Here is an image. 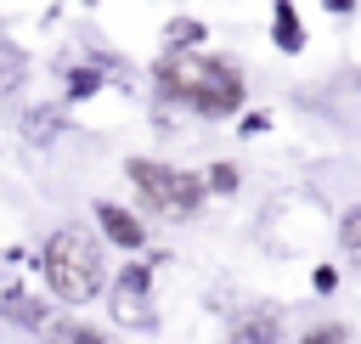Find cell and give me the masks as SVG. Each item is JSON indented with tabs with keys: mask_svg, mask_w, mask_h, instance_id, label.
I'll return each mask as SVG.
<instances>
[{
	"mask_svg": "<svg viewBox=\"0 0 361 344\" xmlns=\"http://www.w3.org/2000/svg\"><path fill=\"white\" fill-rule=\"evenodd\" d=\"M152 96L175 113H192V118H209V124H226L243 113L248 102V79L237 62L226 56H209L203 45L197 51H164L152 62Z\"/></svg>",
	"mask_w": 361,
	"mask_h": 344,
	"instance_id": "obj_1",
	"label": "cell"
},
{
	"mask_svg": "<svg viewBox=\"0 0 361 344\" xmlns=\"http://www.w3.org/2000/svg\"><path fill=\"white\" fill-rule=\"evenodd\" d=\"M34 271H39V282H45L51 299H62V305H90V299L107 288V242H102L90 226L68 220V226H56V231L34 248Z\"/></svg>",
	"mask_w": 361,
	"mask_h": 344,
	"instance_id": "obj_2",
	"label": "cell"
},
{
	"mask_svg": "<svg viewBox=\"0 0 361 344\" xmlns=\"http://www.w3.org/2000/svg\"><path fill=\"white\" fill-rule=\"evenodd\" d=\"M124 180L135 192V203L158 220H197L203 203H209V186L197 169H180V164H164V158H124Z\"/></svg>",
	"mask_w": 361,
	"mask_h": 344,
	"instance_id": "obj_3",
	"label": "cell"
},
{
	"mask_svg": "<svg viewBox=\"0 0 361 344\" xmlns=\"http://www.w3.org/2000/svg\"><path fill=\"white\" fill-rule=\"evenodd\" d=\"M158 259H164V254L130 259V265L107 282V310H113V321H124V327H152V321H158V316H152V276H158Z\"/></svg>",
	"mask_w": 361,
	"mask_h": 344,
	"instance_id": "obj_4",
	"label": "cell"
},
{
	"mask_svg": "<svg viewBox=\"0 0 361 344\" xmlns=\"http://www.w3.org/2000/svg\"><path fill=\"white\" fill-rule=\"evenodd\" d=\"M90 220H96V231H102L107 248H124V254H141V248H147V220H141L130 203L96 197V203H90Z\"/></svg>",
	"mask_w": 361,
	"mask_h": 344,
	"instance_id": "obj_5",
	"label": "cell"
},
{
	"mask_svg": "<svg viewBox=\"0 0 361 344\" xmlns=\"http://www.w3.org/2000/svg\"><path fill=\"white\" fill-rule=\"evenodd\" d=\"M0 321H11V327H23V333H45L56 316H51V305H45L39 293H28V288H0Z\"/></svg>",
	"mask_w": 361,
	"mask_h": 344,
	"instance_id": "obj_6",
	"label": "cell"
},
{
	"mask_svg": "<svg viewBox=\"0 0 361 344\" xmlns=\"http://www.w3.org/2000/svg\"><path fill=\"white\" fill-rule=\"evenodd\" d=\"M231 344H282V316L271 305H248L231 316Z\"/></svg>",
	"mask_w": 361,
	"mask_h": 344,
	"instance_id": "obj_7",
	"label": "cell"
},
{
	"mask_svg": "<svg viewBox=\"0 0 361 344\" xmlns=\"http://www.w3.org/2000/svg\"><path fill=\"white\" fill-rule=\"evenodd\" d=\"M271 45L282 56H299L305 51V17L293 0H271Z\"/></svg>",
	"mask_w": 361,
	"mask_h": 344,
	"instance_id": "obj_8",
	"label": "cell"
},
{
	"mask_svg": "<svg viewBox=\"0 0 361 344\" xmlns=\"http://www.w3.org/2000/svg\"><path fill=\"white\" fill-rule=\"evenodd\" d=\"M45 344H118L107 327H96V321H85V316H56L45 333H39Z\"/></svg>",
	"mask_w": 361,
	"mask_h": 344,
	"instance_id": "obj_9",
	"label": "cell"
},
{
	"mask_svg": "<svg viewBox=\"0 0 361 344\" xmlns=\"http://www.w3.org/2000/svg\"><path fill=\"white\" fill-rule=\"evenodd\" d=\"M203 39H209V28L197 17H169L164 23V51H197Z\"/></svg>",
	"mask_w": 361,
	"mask_h": 344,
	"instance_id": "obj_10",
	"label": "cell"
},
{
	"mask_svg": "<svg viewBox=\"0 0 361 344\" xmlns=\"http://www.w3.org/2000/svg\"><path fill=\"white\" fill-rule=\"evenodd\" d=\"M203 186H209V197H231V192L243 186V169H237L231 158H220V164L203 169Z\"/></svg>",
	"mask_w": 361,
	"mask_h": 344,
	"instance_id": "obj_11",
	"label": "cell"
},
{
	"mask_svg": "<svg viewBox=\"0 0 361 344\" xmlns=\"http://www.w3.org/2000/svg\"><path fill=\"white\" fill-rule=\"evenodd\" d=\"M23 73H28V56H23L11 39H0V96H11V90L23 85Z\"/></svg>",
	"mask_w": 361,
	"mask_h": 344,
	"instance_id": "obj_12",
	"label": "cell"
},
{
	"mask_svg": "<svg viewBox=\"0 0 361 344\" xmlns=\"http://www.w3.org/2000/svg\"><path fill=\"white\" fill-rule=\"evenodd\" d=\"M338 248L361 265V203H350V209L338 214Z\"/></svg>",
	"mask_w": 361,
	"mask_h": 344,
	"instance_id": "obj_13",
	"label": "cell"
},
{
	"mask_svg": "<svg viewBox=\"0 0 361 344\" xmlns=\"http://www.w3.org/2000/svg\"><path fill=\"white\" fill-rule=\"evenodd\" d=\"M102 90V68H68V102H85Z\"/></svg>",
	"mask_w": 361,
	"mask_h": 344,
	"instance_id": "obj_14",
	"label": "cell"
},
{
	"mask_svg": "<svg viewBox=\"0 0 361 344\" xmlns=\"http://www.w3.org/2000/svg\"><path fill=\"white\" fill-rule=\"evenodd\" d=\"M293 344H350V333H344L338 321H316V327H305Z\"/></svg>",
	"mask_w": 361,
	"mask_h": 344,
	"instance_id": "obj_15",
	"label": "cell"
},
{
	"mask_svg": "<svg viewBox=\"0 0 361 344\" xmlns=\"http://www.w3.org/2000/svg\"><path fill=\"white\" fill-rule=\"evenodd\" d=\"M56 130H62V113H45V107L28 113V141H51Z\"/></svg>",
	"mask_w": 361,
	"mask_h": 344,
	"instance_id": "obj_16",
	"label": "cell"
},
{
	"mask_svg": "<svg viewBox=\"0 0 361 344\" xmlns=\"http://www.w3.org/2000/svg\"><path fill=\"white\" fill-rule=\"evenodd\" d=\"M271 130V113H243L237 118V135H265Z\"/></svg>",
	"mask_w": 361,
	"mask_h": 344,
	"instance_id": "obj_17",
	"label": "cell"
},
{
	"mask_svg": "<svg viewBox=\"0 0 361 344\" xmlns=\"http://www.w3.org/2000/svg\"><path fill=\"white\" fill-rule=\"evenodd\" d=\"M310 288H316V293H333V288H338V265H316V271H310Z\"/></svg>",
	"mask_w": 361,
	"mask_h": 344,
	"instance_id": "obj_18",
	"label": "cell"
},
{
	"mask_svg": "<svg viewBox=\"0 0 361 344\" xmlns=\"http://www.w3.org/2000/svg\"><path fill=\"white\" fill-rule=\"evenodd\" d=\"M322 11H327V17H355L361 0H322Z\"/></svg>",
	"mask_w": 361,
	"mask_h": 344,
	"instance_id": "obj_19",
	"label": "cell"
}]
</instances>
